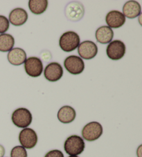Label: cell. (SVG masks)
<instances>
[{"instance_id":"obj_14","label":"cell","mask_w":142,"mask_h":157,"mask_svg":"<svg viewBox=\"0 0 142 157\" xmlns=\"http://www.w3.org/2000/svg\"><path fill=\"white\" fill-rule=\"evenodd\" d=\"M8 60L15 66H19L24 63L26 59V53L21 48H13L8 53Z\"/></svg>"},{"instance_id":"obj_10","label":"cell","mask_w":142,"mask_h":157,"mask_svg":"<svg viewBox=\"0 0 142 157\" xmlns=\"http://www.w3.org/2000/svg\"><path fill=\"white\" fill-rule=\"evenodd\" d=\"M78 53L81 59H91L97 55L98 47L94 42L87 40L79 44Z\"/></svg>"},{"instance_id":"obj_5","label":"cell","mask_w":142,"mask_h":157,"mask_svg":"<svg viewBox=\"0 0 142 157\" xmlns=\"http://www.w3.org/2000/svg\"><path fill=\"white\" fill-rule=\"evenodd\" d=\"M65 13L68 20L72 21H78L83 17L85 9L83 5L77 2H72L67 5Z\"/></svg>"},{"instance_id":"obj_21","label":"cell","mask_w":142,"mask_h":157,"mask_svg":"<svg viewBox=\"0 0 142 157\" xmlns=\"http://www.w3.org/2000/svg\"><path fill=\"white\" fill-rule=\"evenodd\" d=\"M9 21L4 15H0V33L4 34L9 29Z\"/></svg>"},{"instance_id":"obj_1","label":"cell","mask_w":142,"mask_h":157,"mask_svg":"<svg viewBox=\"0 0 142 157\" xmlns=\"http://www.w3.org/2000/svg\"><path fill=\"white\" fill-rule=\"evenodd\" d=\"M80 44V37L73 31H67L61 36L59 45L62 51L71 52L74 51Z\"/></svg>"},{"instance_id":"obj_8","label":"cell","mask_w":142,"mask_h":157,"mask_svg":"<svg viewBox=\"0 0 142 157\" xmlns=\"http://www.w3.org/2000/svg\"><path fill=\"white\" fill-rule=\"evenodd\" d=\"M64 66L67 71L72 75L81 74L85 69V64L80 57L70 56L65 59Z\"/></svg>"},{"instance_id":"obj_9","label":"cell","mask_w":142,"mask_h":157,"mask_svg":"<svg viewBox=\"0 0 142 157\" xmlns=\"http://www.w3.org/2000/svg\"><path fill=\"white\" fill-rule=\"evenodd\" d=\"M125 45L120 40H114L110 42L106 49V53L108 58L113 60H118L125 56Z\"/></svg>"},{"instance_id":"obj_26","label":"cell","mask_w":142,"mask_h":157,"mask_svg":"<svg viewBox=\"0 0 142 157\" xmlns=\"http://www.w3.org/2000/svg\"><path fill=\"white\" fill-rule=\"evenodd\" d=\"M69 157H78V156H70Z\"/></svg>"},{"instance_id":"obj_18","label":"cell","mask_w":142,"mask_h":157,"mask_svg":"<svg viewBox=\"0 0 142 157\" xmlns=\"http://www.w3.org/2000/svg\"><path fill=\"white\" fill-rule=\"evenodd\" d=\"M49 2L46 0H30L29 7L31 13L35 15H41L47 9Z\"/></svg>"},{"instance_id":"obj_22","label":"cell","mask_w":142,"mask_h":157,"mask_svg":"<svg viewBox=\"0 0 142 157\" xmlns=\"http://www.w3.org/2000/svg\"><path fill=\"white\" fill-rule=\"evenodd\" d=\"M45 157H64V154L61 150H54L46 153Z\"/></svg>"},{"instance_id":"obj_17","label":"cell","mask_w":142,"mask_h":157,"mask_svg":"<svg viewBox=\"0 0 142 157\" xmlns=\"http://www.w3.org/2000/svg\"><path fill=\"white\" fill-rule=\"evenodd\" d=\"M114 37L112 29L108 26L99 27L96 31V39L101 44H108L111 42Z\"/></svg>"},{"instance_id":"obj_20","label":"cell","mask_w":142,"mask_h":157,"mask_svg":"<svg viewBox=\"0 0 142 157\" xmlns=\"http://www.w3.org/2000/svg\"><path fill=\"white\" fill-rule=\"evenodd\" d=\"M10 157H27V151L22 146H15L10 151Z\"/></svg>"},{"instance_id":"obj_7","label":"cell","mask_w":142,"mask_h":157,"mask_svg":"<svg viewBox=\"0 0 142 157\" xmlns=\"http://www.w3.org/2000/svg\"><path fill=\"white\" fill-rule=\"evenodd\" d=\"M19 141L25 149L34 148L37 143V135L31 128H24L19 134Z\"/></svg>"},{"instance_id":"obj_12","label":"cell","mask_w":142,"mask_h":157,"mask_svg":"<svg viewBox=\"0 0 142 157\" xmlns=\"http://www.w3.org/2000/svg\"><path fill=\"white\" fill-rule=\"evenodd\" d=\"M105 21L110 29H118L124 26L125 22V17L119 10H112L106 15Z\"/></svg>"},{"instance_id":"obj_16","label":"cell","mask_w":142,"mask_h":157,"mask_svg":"<svg viewBox=\"0 0 142 157\" xmlns=\"http://www.w3.org/2000/svg\"><path fill=\"white\" fill-rule=\"evenodd\" d=\"M76 113L75 109L70 106H63L59 109L58 118L62 123L68 124L75 120Z\"/></svg>"},{"instance_id":"obj_23","label":"cell","mask_w":142,"mask_h":157,"mask_svg":"<svg viewBox=\"0 0 142 157\" xmlns=\"http://www.w3.org/2000/svg\"><path fill=\"white\" fill-rule=\"evenodd\" d=\"M42 58L45 61L50 60L51 58V53L49 52V51H45V52H43V53L42 54Z\"/></svg>"},{"instance_id":"obj_19","label":"cell","mask_w":142,"mask_h":157,"mask_svg":"<svg viewBox=\"0 0 142 157\" xmlns=\"http://www.w3.org/2000/svg\"><path fill=\"white\" fill-rule=\"evenodd\" d=\"M15 44V39L11 35L4 33L0 35V51L8 52L13 49Z\"/></svg>"},{"instance_id":"obj_11","label":"cell","mask_w":142,"mask_h":157,"mask_svg":"<svg viewBox=\"0 0 142 157\" xmlns=\"http://www.w3.org/2000/svg\"><path fill=\"white\" fill-rule=\"evenodd\" d=\"M44 75L48 81L56 82L62 78L63 75V69L58 62H51L46 67Z\"/></svg>"},{"instance_id":"obj_25","label":"cell","mask_w":142,"mask_h":157,"mask_svg":"<svg viewBox=\"0 0 142 157\" xmlns=\"http://www.w3.org/2000/svg\"><path fill=\"white\" fill-rule=\"evenodd\" d=\"M141 145L139 146L137 151H136V154H137L138 157H141Z\"/></svg>"},{"instance_id":"obj_3","label":"cell","mask_w":142,"mask_h":157,"mask_svg":"<svg viewBox=\"0 0 142 157\" xmlns=\"http://www.w3.org/2000/svg\"><path fill=\"white\" fill-rule=\"evenodd\" d=\"M12 121L18 128H27L32 123L33 117L31 112L26 108H18L13 112Z\"/></svg>"},{"instance_id":"obj_2","label":"cell","mask_w":142,"mask_h":157,"mask_svg":"<svg viewBox=\"0 0 142 157\" xmlns=\"http://www.w3.org/2000/svg\"><path fill=\"white\" fill-rule=\"evenodd\" d=\"M84 140L77 135L68 137L64 144L65 151L70 156H77L81 154L85 149Z\"/></svg>"},{"instance_id":"obj_6","label":"cell","mask_w":142,"mask_h":157,"mask_svg":"<svg viewBox=\"0 0 142 157\" xmlns=\"http://www.w3.org/2000/svg\"><path fill=\"white\" fill-rule=\"evenodd\" d=\"M25 71L31 77H39L43 71L42 62L37 57H30L24 62Z\"/></svg>"},{"instance_id":"obj_13","label":"cell","mask_w":142,"mask_h":157,"mask_svg":"<svg viewBox=\"0 0 142 157\" xmlns=\"http://www.w3.org/2000/svg\"><path fill=\"white\" fill-rule=\"evenodd\" d=\"M28 20V13L21 8L13 9L9 14V21L13 26H20L26 22Z\"/></svg>"},{"instance_id":"obj_24","label":"cell","mask_w":142,"mask_h":157,"mask_svg":"<svg viewBox=\"0 0 142 157\" xmlns=\"http://www.w3.org/2000/svg\"><path fill=\"white\" fill-rule=\"evenodd\" d=\"M5 154V149L4 146L0 145V157H4Z\"/></svg>"},{"instance_id":"obj_15","label":"cell","mask_w":142,"mask_h":157,"mask_svg":"<svg viewBox=\"0 0 142 157\" xmlns=\"http://www.w3.org/2000/svg\"><path fill=\"white\" fill-rule=\"evenodd\" d=\"M141 6L136 1H128L123 7V14L129 19H134L141 14Z\"/></svg>"},{"instance_id":"obj_4","label":"cell","mask_w":142,"mask_h":157,"mask_svg":"<svg viewBox=\"0 0 142 157\" xmlns=\"http://www.w3.org/2000/svg\"><path fill=\"white\" fill-rule=\"evenodd\" d=\"M103 129L98 122H91L87 124L82 130V136L87 141H94L101 136Z\"/></svg>"}]
</instances>
